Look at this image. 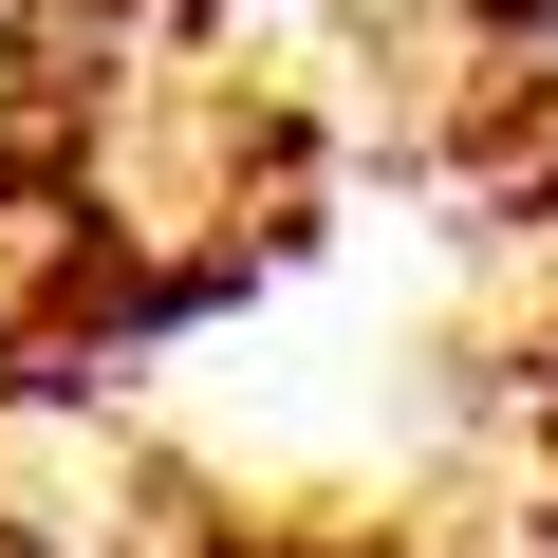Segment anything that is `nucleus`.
I'll return each instance as SVG.
<instances>
[{
	"mask_svg": "<svg viewBox=\"0 0 558 558\" xmlns=\"http://www.w3.org/2000/svg\"><path fill=\"white\" fill-rule=\"evenodd\" d=\"M465 57H484L521 112H558V0H465Z\"/></svg>",
	"mask_w": 558,
	"mask_h": 558,
	"instance_id": "nucleus-1",
	"label": "nucleus"
}]
</instances>
